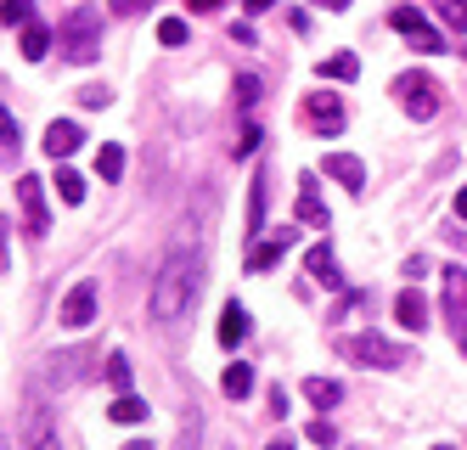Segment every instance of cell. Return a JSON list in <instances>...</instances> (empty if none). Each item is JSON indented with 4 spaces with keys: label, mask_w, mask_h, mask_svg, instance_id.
I'll return each mask as SVG.
<instances>
[{
    "label": "cell",
    "mask_w": 467,
    "mask_h": 450,
    "mask_svg": "<svg viewBox=\"0 0 467 450\" xmlns=\"http://www.w3.org/2000/svg\"><path fill=\"white\" fill-rule=\"evenodd\" d=\"M197 254H170L163 259V270H158V282H152V298H147V309H152V321L158 327H170V321H181L186 309H192V298H197Z\"/></svg>",
    "instance_id": "cell-1"
},
{
    "label": "cell",
    "mask_w": 467,
    "mask_h": 450,
    "mask_svg": "<svg viewBox=\"0 0 467 450\" xmlns=\"http://www.w3.org/2000/svg\"><path fill=\"white\" fill-rule=\"evenodd\" d=\"M57 51L68 57L74 68H85V62H96V57H102V12H96V6H79V12H68V23L57 28Z\"/></svg>",
    "instance_id": "cell-2"
},
{
    "label": "cell",
    "mask_w": 467,
    "mask_h": 450,
    "mask_svg": "<svg viewBox=\"0 0 467 450\" xmlns=\"http://www.w3.org/2000/svg\"><path fill=\"white\" fill-rule=\"evenodd\" d=\"M332 350H338L349 366H378V372L406 366V343H394V338H383V332H344Z\"/></svg>",
    "instance_id": "cell-3"
},
{
    "label": "cell",
    "mask_w": 467,
    "mask_h": 450,
    "mask_svg": "<svg viewBox=\"0 0 467 450\" xmlns=\"http://www.w3.org/2000/svg\"><path fill=\"white\" fill-rule=\"evenodd\" d=\"M96 366H102V355H96L90 343H62V350L46 361V377H51V389H79Z\"/></svg>",
    "instance_id": "cell-4"
},
{
    "label": "cell",
    "mask_w": 467,
    "mask_h": 450,
    "mask_svg": "<svg viewBox=\"0 0 467 450\" xmlns=\"http://www.w3.org/2000/svg\"><path fill=\"white\" fill-rule=\"evenodd\" d=\"M394 96H400V108H406V119H417V124H428V119H440V85H433L428 74H400L394 79Z\"/></svg>",
    "instance_id": "cell-5"
},
{
    "label": "cell",
    "mask_w": 467,
    "mask_h": 450,
    "mask_svg": "<svg viewBox=\"0 0 467 450\" xmlns=\"http://www.w3.org/2000/svg\"><path fill=\"white\" fill-rule=\"evenodd\" d=\"M12 434H17V445H23V450H57V423H51L46 400L28 394V400H23V411H17V423H12Z\"/></svg>",
    "instance_id": "cell-6"
},
{
    "label": "cell",
    "mask_w": 467,
    "mask_h": 450,
    "mask_svg": "<svg viewBox=\"0 0 467 450\" xmlns=\"http://www.w3.org/2000/svg\"><path fill=\"white\" fill-rule=\"evenodd\" d=\"M17 209H23V231L28 236H46L51 231V209H46L40 175H17Z\"/></svg>",
    "instance_id": "cell-7"
},
{
    "label": "cell",
    "mask_w": 467,
    "mask_h": 450,
    "mask_svg": "<svg viewBox=\"0 0 467 450\" xmlns=\"http://www.w3.org/2000/svg\"><path fill=\"white\" fill-rule=\"evenodd\" d=\"M305 124H310L316 135H344L349 113H344V101L332 96V90H310V96H305Z\"/></svg>",
    "instance_id": "cell-8"
},
{
    "label": "cell",
    "mask_w": 467,
    "mask_h": 450,
    "mask_svg": "<svg viewBox=\"0 0 467 450\" xmlns=\"http://www.w3.org/2000/svg\"><path fill=\"white\" fill-rule=\"evenodd\" d=\"M389 23L406 34L417 51H428V57H440V51H445V34H440V28H428V17H422L417 6H394V12H389Z\"/></svg>",
    "instance_id": "cell-9"
},
{
    "label": "cell",
    "mask_w": 467,
    "mask_h": 450,
    "mask_svg": "<svg viewBox=\"0 0 467 450\" xmlns=\"http://www.w3.org/2000/svg\"><path fill=\"white\" fill-rule=\"evenodd\" d=\"M96 298H102V288H96V282L68 288V298H62V327H68V332H85V327L96 321Z\"/></svg>",
    "instance_id": "cell-10"
},
{
    "label": "cell",
    "mask_w": 467,
    "mask_h": 450,
    "mask_svg": "<svg viewBox=\"0 0 467 450\" xmlns=\"http://www.w3.org/2000/svg\"><path fill=\"white\" fill-rule=\"evenodd\" d=\"M79 141H85V130H79L74 119H57V124H46V135H40V147H46V158H51V163L74 158V152H79Z\"/></svg>",
    "instance_id": "cell-11"
},
{
    "label": "cell",
    "mask_w": 467,
    "mask_h": 450,
    "mask_svg": "<svg viewBox=\"0 0 467 450\" xmlns=\"http://www.w3.org/2000/svg\"><path fill=\"white\" fill-rule=\"evenodd\" d=\"M293 236H298L293 225H282V231H271V236H259L254 248H248V270H254V276H265V270H271V265L293 248Z\"/></svg>",
    "instance_id": "cell-12"
},
{
    "label": "cell",
    "mask_w": 467,
    "mask_h": 450,
    "mask_svg": "<svg viewBox=\"0 0 467 450\" xmlns=\"http://www.w3.org/2000/svg\"><path fill=\"white\" fill-rule=\"evenodd\" d=\"M305 270L316 276V282H327V288H344V270H338V259H332L327 242H310L305 248Z\"/></svg>",
    "instance_id": "cell-13"
},
{
    "label": "cell",
    "mask_w": 467,
    "mask_h": 450,
    "mask_svg": "<svg viewBox=\"0 0 467 450\" xmlns=\"http://www.w3.org/2000/svg\"><path fill=\"white\" fill-rule=\"evenodd\" d=\"M298 220H305V225H327V209H321V181L310 175V169L298 175Z\"/></svg>",
    "instance_id": "cell-14"
},
{
    "label": "cell",
    "mask_w": 467,
    "mask_h": 450,
    "mask_svg": "<svg viewBox=\"0 0 467 450\" xmlns=\"http://www.w3.org/2000/svg\"><path fill=\"white\" fill-rule=\"evenodd\" d=\"M327 175L338 181L344 192H366V169H360L355 152H332V158H327Z\"/></svg>",
    "instance_id": "cell-15"
},
{
    "label": "cell",
    "mask_w": 467,
    "mask_h": 450,
    "mask_svg": "<svg viewBox=\"0 0 467 450\" xmlns=\"http://www.w3.org/2000/svg\"><path fill=\"white\" fill-rule=\"evenodd\" d=\"M394 321L406 327V332H422V327H428V298H422L417 288H406V293L394 298Z\"/></svg>",
    "instance_id": "cell-16"
},
{
    "label": "cell",
    "mask_w": 467,
    "mask_h": 450,
    "mask_svg": "<svg viewBox=\"0 0 467 450\" xmlns=\"http://www.w3.org/2000/svg\"><path fill=\"white\" fill-rule=\"evenodd\" d=\"M248 332H254L248 309H243V304H225V309H220V350H237Z\"/></svg>",
    "instance_id": "cell-17"
},
{
    "label": "cell",
    "mask_w": 467,
    "mask_h": 450,
    "mask_svg": "<svg viewBox=\"0 0 467 450\" xmlns=\"http://www.w3.org/2000/svg\"><path fill=\"white\" fill-rule=\"evenodd\" d=\"M265 231V169H254V186H248V248Z\"/></svg>",
    "instance_id": "cell-18"
},
{
    "label": "cell",
    "mask_w": 467,
    "mask_h": 450,
    "mask_svg": "<svg viewBox=\"0 0 467 450\" xmlns=\"http://www.w3.org/2000/svg\"><path fill=\"white\" fill-rule=\"evenodd\" d=\"M305 400L316 411H332V405L344 400V383H332V377H305Z\"/></svg>",
    "instance_id": "cell-19"
},
{
    "label": "cell",
    "mask_w": 467,
    "mask_h": 450,
    "mask_svg": "<svg viewBox=\"0 0 467 450\" xmlns=\"http://www.w3.org/2000/svg\"><path fill=\"white\" fill-rule=\"evenodd\" d=\"M316 74H321V79H338V85H349V79L360 74V62H355V51H332V57L316 68Z\"/></svg>",
    "instance_id": "cell-20"
},
{
    "label": "cell",
    "mask_w": 467,
    "mask_h": 450,
    "mask_svg": "<svg viewBox=\"0 0 467 450\" xmlns=\"http://www.w3.org/2000/svg\"><path fill=\"white\" fill-rule=\"evenodd\" d=\"M220 389H225L231 400H248V394H254V366L231 361V366H225V377H220Z\"/></svg>",
    "instance_id": "cell-21"
},
{
    "label": "cell",
    "mask_w": 467,
    "mask_h": 450,
    "mask_svg": "<svg viewBox=\"0 0 467 450\" xmlns=\"http://www.w3.org/2000/svg\"><path fill=\"white\" fill-rule=\"evenodd\" d=\"M108 417H113L119 428H136V423H147V400H136V394H119V400L108 405Z\"/></svg>",
    "instance_id": "cell-22"
},
{
    "label": "cell",
    "mask_w": 467,
    "mask_h": 450,
    "mask_svg": "<svg viewBox=\"0 0 467 450\" xmlns=\"http://www.w3.org/2000/svg\"><path fill=\"white\" fill-rule=\"evenodd\" d=\"M51 40H57V34H51L46 23H28V28H23V57H28V62H46Z\"/></svg>",
    "instance_id": "cell-23"
},
{
    "label": "cell",
    "mask_w": 467,
    "mask_h": 450,
    "mask_svg": "<svg viewBox=\"0 0 467 450\" xmlns=\"http://www.w3.org/2000/svg\"><path fill=\"white\" fill-rule=\"evenodd\" d=\"M0 23H6V28H28V23H35V0H0Z\"/></svg>",
    "instance_id": "cell-24"
},
{
    "label": "cell",
    "mask_w": 467,
    "mask_h": 450,
    "mask_svg": "<svg viewBox=\"0 0 467 450\" xmlns=\"http://www.w3.org/2000/svg\"><path fill=\"white\" fill-rule=\"evenodd\" d=\"M445 304L467 309V270L462 265H445Z\"/></svg>",
    "instance_id": "cell-25"
},
{
    "label": "cell",
    "mask_w": 467,
    "mask_h": 450,
    "mask_svg": "<svg viewBox=\"0 0 467 450\" xmlns=\"http://www.w3.org/2000/svg\"><path fill=\"white\" fill-rule=\"evenodd\" d=\"M96 169H102V181H119V175H124V147L108 141L102 152H96Z\"/></svg>",
    "instance_id": "cell-26"
},
{
    "label": "cell",
    "mask_w": 467,
    "mask_h": 450,
    "mask_svg": "<svg viewBox=\"0 0 467 450\" xmlns=\"http://www.w3.org/2000/svg\"><path fill=\"white\" fill-rule=\"evenodd\" d=\"M186 34H192L186 17H163V23H158V46H170V51H175V46H186Z\"/></svg>",
    "instance_id": "cell-27"
},
{
    "label": "cell",
    "mask_w": 467,
    "mask_h": 450,
    "mask_svg": "<svg viewBox=\"0 0 467 450\" xmlns=\"http://www.w3.org/2000/svg\"><path fill=\"white\" fill-rule=\"evenodd\" d=\"M102 372H108V389H130V361H124V350H113L102 361Z\"/></svg>",
    "instance_id": "cell-28"
},
{
    "label": "cell",
    "mask_w": 467,
    "mask_h": 450,
    "mask_svg": "<svg viewBox=\"0 0 467 450\" xmlns=\"http://www.w3.org/2000/svg\"><path fill=\"white\" fill-rule=\"evenodd\" d=\"M57 197L62 203H85V181L74 175V169H57Z\"/></svg>",
    "instance_id": "cell-29"
},
{
    "label": "cell",
    "mask_w": 467,
    "mask_h": 450,
    "mask_svg": "<svg viewBox=\"0 0 467 450\" xmlns=\"http://www.w3.org/2000/svg\"><path fill=\"white\" fill-rule=\"evenodd\" d=\"M17 141H23V135H17V119L0 108V158H17Z\"/></svg>",
    "instance_id": "cell-30"
},
{
    "label": "cell",
    "mask_w": 467,
    "mask_h": 450,
    "mask_svg": "<svg viewBox=\"0 0 467 450\" xmlns=\"http://www.w3.org/2000/svg\"><path fill=\"white\" fill-rule=\"evenodd\" d=\"M305 439H310V445H321V450H332V445H338V428H332L327 417H316V423L305 428Z\"/></svg>",
    "instance_id": "cell-31"
},
{
    "label": "cell",
    "mask_w": 467,
    "mask_h": 450,
    "mask_svg": "<svg viewBox=\"0 0 467 450\" xmlns=\"http://www.w3.org/2000/svg\"><path fill=\"white\" fill-rule=\"evenodd\" d=\"M445 316H451V338H456V350L467 355V309H456V304H445Z\"/></svg>",
    "instance_id": "cell-32"
},
{
    "label": "cell",
    "mask_w": 467,
    "mask_h": 450,
    "mask_svg": "<svg viewBox=\"0 0 467 450\" xmlns=\"http://www.w3.org/2000/svg\"><path fill=\"white\" fill-rule=\"evenodd\" d=\"M433 6L445 12V23H451V28H467V0H433Z\"/></svg>",
    "instance_id": "cell-33"
},
{
    "label": "cell",
    "mask_w": 467,
    "mask_h": 450,
    "mask_svg": "<svg viewBox=\"0 0 467 450\" xmlns=\"http://www.w3.org/2000/svg\"><path fill=\"white\" fill-rule=\"evenodd\" d=\"M108 101H113L108 85H85V90H79V108H108Z\"/></svg>",
    "instance_id": "cell-34"
},
{
    "label": "cell",
    "mask_w": 467,
    "mask_h": 450,
    "mask_svg": "<svg viewBox=\"0 0 467 450\" xmlns=\"http://www.w3.org/2000/svg\"><path fill=\"white\" fill-rule=\"evenodd\" d=\"M237 101H243V108H254V101H259V79L254 74H237Z\"/></svg>",
    "instance_id": "cell-35"
},
{
    "label": "cell",
    "mask_w": 467,
    "mask_h": 450,
    "mask_svg": "<svg viewBox=\"0 0 467 450\" xmlns=\"http://www.w3.org/2000/svg\"><path fill=\"white\" fill-rule=\"evenodd\" d=\"M254 152H259V124H248L243 141H237V158H254Z\"/></svg>",
    "instance_id": "cell-36"
},
{
    "label": "cell",
    "mask_w": 467,
    "mask_h": 450,
    "mask_svg": "<svg viewBox=\"0 0 467 450\" xmlns=\"http://www.w3.org/2000/svg\"><path fill=\"white\" fill-rule=\"evenodd\" d=\"M108 6H113L119 17H136V12H147V0H108Z\"/></svg>",
    "instance_id": "cell-37"
},
{
    "label": "cell",
    "mask_w": 467,
    "mask_h": 450,
    "mask_svg": "<svg viewBox=\"0 0 467 450\" xmlns=\"http://www.w3.org/2000/svg\"><path fill=\"white\" fill-rule=\"evenodd\" d=\"M0 270H12V254H6V220H0Z\"/></svg>",
    "instance_id": "cell-38"
},
{
    "label": "cell",
    "mask_w": 467,
    "mask_h": 450,
    "mask_svg": "<svg viewBox=\"0 0 467 450\" xmlns=\"http://www.w3.org/2000/svg\"><path fill=\"white\" fill-rule=\"evenodd\" d=\"M225 0H192V12H220Z\"/></svg>",
    "instance_id": "cell-39"
},
{
    "label": "cell",
    "mask_w": 467,
    "mask_h": 450,
    "mask_svg": "<svg viewBox=\"0 0 467 450\" xmlns=\"http://www.w3.org/2000/svg\"><path fill=\"white\" fill-rule=\"evenodd\" d=\"M0 450H23V445H17V434H6V428H0Z\"/></svg>",
    "instance_id": "cell-40"
},
{
    "label": "cell",
    "mask_w": 467,
    "mask_h": 450,
    "mask_svg": "<svg viewBox=\"0 0 467 450\" xmlns=\"http://www.w3.org/2000/svg\"><path fill=\"white\" fill-rule=\"evenodd\" d=\"M243 6H248V12H271V6H276V0H243Z\"/></svg>",
    "instance_id": "cell-41"
},
{
    "label": "cell",
    "mask_w": 467,
    "mask_h": 450,
    "mask_svg": "<svg viewBox=\"0 0 467 450\" xmlns=\"http://www.w3.org/2000/svg\"><path fill=\"white\" fill-rule=\"evenodd\" d=\"M316 6H327V12H349V0H316Z\"/></svg>",
    "instance_id": "cell-42"
},
{
    "label": "cell",
    "mask_w": 467,
    "mask_h": 450,
    "mask_svg": "<svg viewBox=\"0 0 467 450\" xmlns=\"http://www.w3.org/2000/svg\"><path fill=\"white\" fill-rule=\"evenodd\" d=\"M456 220H467V186L456 192Z\"/></svg>",
    "instance_id": "cell-43"
},
{
    "label": "cell",
    "mask_w": 467,
    "mask_h": 450,
    "mask_svg": "<svg viewBox=\"0 0 467 450\" xmlns=\"http://www.w3.org/2000/svg\"><path fill=\"white\" fill-rule=\"evenodd\" d=\"M124 450H158V445H147V439H130V445H124Z\"/></svg>",
    "instance_id": "cell-44"
},
{
    "label": "cell",
    "mask_w": 467,
    "mask_h": 450,
    "mask_svg": "<svg viewBox=\"0 0 467 450\" xmlns=\"http://www.w3.org/2000/svg\"><path fill=\"white\" fill-rule=\"evenodd\" d=\"M265 450H293V445H287V439H276V445H265Z\"/></svg>",
    "instance_id": "cell-45"
},
{
    "label": "cell",
    "mask_w": 467,
    "mask_h": 450,
    "mask_svg": "<svg viewBox=\"0 0 467 450\" xmlns=\"http://www.w3.org/2000/svg\"><path fill=\"white\" fill-rule=\"evenodd\" d=\"M433 450H451V445H433Z\"/></svg>",
    "instance_id": "cell-46"
}]
</instances>
